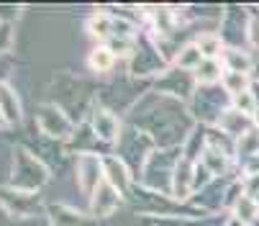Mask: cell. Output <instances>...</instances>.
<instances>
[{"label":"cell","instance_id":"cell-1","mask_svg":"<svg viewBox=\"0 0 259 226\" xmlns=\"http://www.w3.org/2000/svg\"><path fill=\"white\" fill-rule=\"evenodd\" d=\"M121 206V198H118V191L110 182H100L95 191H93V213L98 218L103 216H110L116 208Z\"/></svg>","mask_w":259,"mask_h":226},{"label":"cell","instance_id":"cell-2","mask_svg":"<svg viewBox=\"0 0 259 226\" xmlns=\"http://www.w3.org/2000/svg\"><path fill=\"white\" fill-rule=\"evenodd\" d=\"M39 124H41V131L49 134V136H67V134L72 131L67 116H64V113H62L57 105H47V108H41V113H39Z\"/></svg>","mask_w":259,"mask_h":226},{"label":"cell","instance_id":"cell-3","mask_svg":"<svg viewBox=\"0 0 259 226\" xmlns=\"http://www.w3.org/2000/svg\"><path fill=\"white\" fill-rule=\"evenodd\" d=\"M100 160L95 157V155H82L80 157V167H77V182L82 185V191L85 193H90V191H95V187L100 185L98 182V177H100Z\"/></svg>","mask_w":259,"mask_h":226},{"label":"cell","instance_id":"cell-4","mask_svg":"<svg viewBox=\"0 0 259 226\" xmlns=\"http://www.w3.org/2000/svg\"><path fill=\"white\" fill-rule=\"evenodd\" d=\"M103 170H105V175H108V180H110V185L116 187V191H128V182H131V177H128V170H126V165L118 160V157H105L103 160Z\"/></svg>","mask_w":259,"mask_h":226},{"label":"cell","instance_id":"cell-5","mask_svg":"<svg viewBox=\"0 0 259 226\" xmlns=\"http://www.w3.org/2000/svg\"><path fill=\"white\" fill-rule=\"evenodd\" d=\"M95 134L100 136V139H105V141H113L116 136H118V119L113 116L110 110H105V108H98L95 110Z\"/></svg>","mask_w":259,"mask_h":226},{"label":"cell","instance_id":"cell-6","mask_svg":"<svg viewBox=\"0 0 259 226\" xmlns=\"http://www.w3.org/2000/svg\"><path fill=\"white\" fill-rule=\"evenodd\" d=\"M49 221L52 226H90L82 213L69 211L67 206H49Z\"/></svg>","mask_w":259,"mask_h":226},{"label":"cell","instance_id":"cell-7","mask_svg":"<svg viewBox=\"0 0 259 226\" xmlns=\"http://www.w3.org/2000/svg\"><path fill=\"white\" fill-rule=\"evenodd\" d=\"M221 124H224V129L229 134H246L249 131V119H246V113H239L236 108L226 110L224 116H221Z\"/></svg>","mask_w":259,"mask_h":226},{"label":"cell","instance_id":"cell-8","mask_svg":"<svg viewBox=\"0 0 259 226\" xmlns=\"http://www.w3.org/2000/svg\"><path fill=\"white\" fill-rule=\"evenodd\" d=\"M90 64H93V69H98V72H108L110 67L116 64V54L110 52L108 47H98V49L90 54Z\"/></svg>","mask_w":259,"mask_h":226},{"label":"cell","instance_id":"cell-9","mask_svg":"<svg viewBox=\"0 0 259 226\" xmlns=\"http://www.w3.org/2000/svg\"><path fill=\"white\" fill-rule=\"evenodd\" d=\"M198 49H200V54H203V57H208V59H215V54H221V52H224V44H221V39H218V36H213V33H205V36H200V39H198Z\"/></svg>","mask_w":259,"mask_h":226},{"label":"cell","instance_id":"cell-10","mask_svg":"<svg viewBox=\"0 0 259 226\" xmlns=\"http://www.w3.org/2000/svg\"><path fill=\"white\" fill-rule=\"evenodd\" d=\"M256 216H259V208H256V203L251 201V196H241V198L236 201V218L244 221V223H249V221H254Z\"/></svg>","mask_w":259,"mask_h":226},{"label":"cell","instance_id":"cell-11","mask_svg":"<svg viewBox=\"0 0 259 226\" xmlns=\"http://www.w3.org/2000/svg\"><path fill=\"white\" fill-rule=\"evenodd\" d=\"M203 54H200V49H198V44H188L182 52H180V57H177V64L180 67H185V69H193V67H200L203 62Z\"/></svg>","mask_w":259,"mask_h":226},{"label":"cell","instance_id":"cell-12","mask_svg":"<svg viewBox=\"0 0 259 226\" xmlns=\"http://www.w3.org/2000/svg\"><path fill=\"white\" fill-rule=\"evenodd\" d=\"M218 78H221V64H218L215 59H208V62H203V64L198 67V80H200L203 85H213Z\"/></svg>","mask_w":259,"mask_h":226},{"label":"cell","instance_id":"cell-13","mask_svg":"<svg viewBox=\"0 0 259 226\" xmlns=\"http://www.w3.org/2000/svg\"><path fill=\"white\" fill-rule=\"evenodd\" d=\"M224 85H226V90H229L234 98L249 90V80H246V74H239V72H229L226 78H224Z\"/></svg>","mask_w":259,"mask_h":226},{"label":"cell","instance_id":"cell-14","mask_svg":"<svg viewBox=\"0 0 259 226\" xmlns=\"http://www.w3.org/2000/svg\"><path fill=\"white\" fill-rule=\"evenodd\" d=\"M226 62H229V69L231 72H239V74H246L251 69V59L246 54H239L236 49H229L226 52Z\"/></svg>","mask_w":259,"mask_h":226},{"label":"cell","instance_id":"cell-15","mask_svg":"<svg viewBox=\"0 0 259 226\" xmlns=\"http://www.w3.org/2000/svg\"><path fill=\"white\" fill-rule=\"evenodd\" d=\"M254 105H256V100H254V93H251V90H246V93H241V95L234 98V108H236L239 113H251Z\"/></svg>","mask_w":259,"mask_h":226},{"label":"cell","instance_id":"cell-16","mask_svg":"<svg viewBox=\"0 0 259 226\" xmlns=\"http://www.w3.org/2000/svg\"><path fill=\"white\" fill-rule=\"evenodd\" d=\"M11 47V26L8 23H0V52Z\"/></svg>","mask_w":259,"mask_h":226},{"label":"cell","instance_id":"cell-17","mask_svg":"<svg viewBox=\"0 0 259 226\" xmlns=\"http://www.w3.org/2000/svg\"><path fill=\"white\" fill-rule=\"evenodd\" d=\"M249 42L254 47H259V16L251 18V23H249Z\"/></svg>","mask_w":259,"mask_h":226},{"label":"cell","instance_id":"cell-18","mask_svg":"<svg viewBox=\"0 0 259 226\" xmlns=\"http://www.w3.org/2000/svg\"><path fill=\"white\" fill-rule=\"evenodd\" d=\"M226 226H246V223H244V221H239V218H236V216H234V218H231V221H229V223H226Z\"/></svg>","mask_w":259,"mask_h":226},{"label":"cell","instance_id":"cell-19","mask_svg":"<svg viewBox=\"0 0 259 226\" xmlns=\"http://www.w3.org/2000/svg\"><path fill=\"white\" fill-rule=\"evenodd\" d=\"M254 119H256V124H259V108L254 110Z\"/></svg>","mask_w":259,"mask_h":226}]
</instances>
